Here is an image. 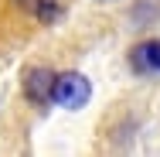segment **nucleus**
<instances>
[{"label": "nucleus", "mask_w": 160, "mask_h": 157, "mask_svg": "<svg viewBox=\"0 0 160 157\" xmlns=\"http://www.w3.org/2000/svg\"><path fill=\"white\" fill-rule=\"evenodd\" d=\"M129 65H133V72H140V75H157L160 72V41L136 44L133 55H129Z\"/></svg>", "instance_id": "obj_3"}, {"label": "nucleus", "mask_w": 160, "mask_h": 157, "mask_svg": "<svg viewBox=\"0 0 160 157\" xmlns=\"http://www.w3.org/2000/svg\"><path fill=\"white\" fill-rule=\"evenodd\" d=\"M51 82H55V72L51 68H31L24 75V92L31 102H51Z\"/></svg>", "instance_id": "obj_2"}, {"label": "nucleus", "mask_w": 160, "mask_h": 157, "mask_svg": "<svg viewBox=\"0 0 160 157\" xmlns=\"http://www.w3.org/2000/svg\"><path fill=\"white\" fill-rule=\"evenodd\" d=\"M89 99H92V86H89L85 75H78V72L55 75V82H51V102H58L65 109H82Z\"/></svg>", "instance_id": "obj_1"}, {"label": "nucleus", "mask_w": 160, "mask_h": 157, "mask_svg": "<svg viewBox=\"0 0 160 157\" xmlns=\"http://www.w3.org/2000/svg\"><path fill=\"white\" fill-rule=\"evenodd\" d=\"M21 10H28L31 17H38L41 24H55V17L62 14V7H58V0H14Z\"/></svg>", "instance_id": "obj_4"}]
</instances>
